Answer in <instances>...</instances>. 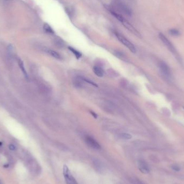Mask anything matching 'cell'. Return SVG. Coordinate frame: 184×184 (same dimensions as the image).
Returning <instances> with one entry per match:
<instances>
[{"mask_svg":"<svg viewBox=\"0 0 184 184\" xmlns=\"http://www.w3.org/2000/svg\"><path fill=\"white\" fill-rule=\"evenodd\" d=\"M105 7L108 10V12H110L112 16H114L117 20H119L121 23L123 25L124 27L127 29L130 32H132L134 35H135L140 38H141L142 37L140 32L137 31L136 29L132 25L124 18L121 14L118 12L117 11H116L114 8L112 7V6L106 5Z\"/></svg>","mask_w":184,"mask_h":184,"instance_id":"obj_1","label":"cell"},{"mask_svg":"<svg viewBox=\"0 0 184 184\" xmlns=\"http://www.w3.org/2000/svg\"><path fill=\"white\" fill-rule=\"evenodd\" d=\"M112 7L116 11L120 12L122 15L123 14L126 16H131L132 15V11L130 8L123 2L119 1H115L113 2Z\"/></svg>","mask_w":184,"mask_h":184,"instance_id":"obj_2","label":"cell"},{"mask_svg":"<svg viewBox=\"0 0 184 184\" xmlns=\"http://www.w3.org/2000/svg\"><path fill=\"white\" fill-rule=\"evenodd\" d=\"M115 35H116L117 38L120 42L122 44H123L124 46H125L132 53H136V48L135 47L134 45L132 44V42H130L128 39H127L124 36L122 35L121 33L119 32H115Z\"/></svg>","mask_w":184,"mask_h":184,"instance_id":"obj_3","label":"cell"},{"mask_svg":"<svg viewBox=\"0 0 184 184\" xmlns=\"http://www.w3.org/2000/svg\"><path fill=\"white\" fill-rule=\"evenodd\" d=\"M63 174L64 178L67 184H78L74 178L73 177L72 174L66 165H64L63 168Z\"/></svg>","mask_w":184,"mask_h":184,"instance_id":"obj_4","label":"cell"},{"mask_svg":"<svg viewBox=\"0 0 184 184\" xmlns=\"http://www.w3.org/2000/svg\"><path fill=\"white\" fill-rule=\"evenodd\" d=\"M27 167L29 171L33 175H35L39 172V166L35 160H29L27 162Z\"/></svg>","mask_w":184,"mask_h":184,"instance_id":"obj_5","label":"cell"},{"mask_svg":"<svg viewBox=\"0 0 184 184\" xmlns=\"http://www.w3.org/2000/svg\"><path fill=\"white\" fill-rule=\"evenodd\" d=\"M158 37L159 38L161 41L164 43V45L166 46V47L168 48V50L171 51V52L175 53L176 51V48L174 47V46L173 45V44L171 43V42L168 40V39L164 36V35L162 33H160L158 35Z\"/></svg>","mask_w":184,"mask_h":184,"instance_id":"obj_6","label":"cell"},{"mask_svg":"<svg viewBox=\"0 0 184 184\" xmlns=\"http://www.w3.org/2000/svg\"><path fill=\"white\" fill-rule=\"evenodd\" d=\"M85 142L88 145L89 147L91 148L95 149V150H100L101 146L100 144L97 143V142L93 138L90 136H86L85 137Z\"/></svg>","mask_w":184,"mask_h":184,"instance_id":"obj_7","label":"cell"},{"mask_svg":"<svg viewBox=\"0 0 184 184\" xmlns=\"http://www.w3.org/2000/svg\"><path fill=\"white\" fill-rule=\"evenodd\" d=\"M138 167L140 172L144 174H148L150 171L148 164L144 160H140L138 161Z\"/></svg>","mask_w":184,"mask_h":184,"instance_id":"obj_8","label":"cell"},{"mask_svg":"<svg viewBox=\"0 0 184 184\" xmlns=\"http://www.w3.org/2000/svg\"><path fill=\"white\" fill-rule=\"evenodd\" d=\"M159 67L161 71L164 74L165 76H171V71L168 65L164 63V61H162L159 64Z\"/></svg>","mask_w":184,"mask_h":184,"instance_id":"obj_9","label":"cell"},{"mask_svg":"<svg viewBox=\"0 0 184 184\" xmlns=\"http://www.w3.org/2000/svg\"><path fill=\"white\" fill-rule=\"evenodd\" d=\"M93 71L94 74L99 77H102L104 75V72L102 68L97 66H95L93 68Z\"/></svg>","mask_w":184,"mask_h":184,"instance_id":"obj_10","label":"cell"},{"mask_svg":"<svg viewBox=\"0 0 184 184\" xmlns=\"http://www.w3.org/2000/svg\"><path fill=\"white\" fill-rule=\"evenodd\" d=\"M18 64L19 67H20V68L21 71L23 72L24 76L28 79V75L27 72L26 71L25 68L24 67V63H23V61L21 60L20 59H18Z\"/></svg>","mask_w":184,"mask_h":184,"instance_id":"obj_11","label":"cell"},{"mask_svg":"<svg viewBox=\"0 0 184 184\" xmlns=\"http://www.w3.org/2000/svg\"><path fill=\"white\" fill-rule=\"evenodd\" d=\"M46 51L48 53L49 55H50L51 56L56 58L57 59H61V57L60 56V55L57 52L55 51H53L52 50H50V49H48L46 50Z\"/></svg>","mask_w":184,"mask_h":184,"instance_id":"obj_12","label":"cell"},{"mask_svg":"<svg viewBox=\"0 0 184 184\" xmlns=\"http://www.w3.org/2000/svg\"><path fill=\"white\" fill-rule=\"evenodd\" d=\"M43 29H44V31L46 33H48L50 34H53L54 33V31L52 29V28L47 23H45L44 24L43 26Z\"/></svg>","mask_w":184,"mask_h":184,"instance_id":"obj_13","label":"cell"},{"mask_svg":"<svg viewBox=\"0 0 184 184\" xmlns=\"http://www.w3.org/2000/svg\"><path fill=\"white\" fill-rule=\"evenodd\" d=\"M68 48H69V50L75 55V56L76 57V58L77 59H79L80 58H81L82 55H81V53L80 52L76 50L75 48H73L70 47V46L68 47Z\"/></svg>","mask_w":184,"mask_h":184,"instance_id":"obj_14","label":"cell"},{"mask_svg":"<svg viewBox=\"0 0 184 184\" xmlns=\"http://www.w3.org/2000/svg\"><path fill=\"white\" fill-rule=\"evenodd\" d=\"M169 33L173 36H178L180 35V32L179 30L175 29H170L168 31Z\"/></svg>","mask_w":184,"mask_h":184,"instance_id":"obj_15","label":"cell"},{"mask_svg":"<svg viewBox=\"0 0 184 184\" xmlns=\"http://www.w3.org/2000/svg\"><path fill=\"white\" fill-rule=\"evenodd\" d=\"M80 79H81L82 81H85L86 82H87V83H88V84H89L92 85L94 86H95V87H98L97 85L95 84L94 82L92 81H91V80H89V79H88L85 78H83V77H81V78H80Z\"/></svg>","mask_w":184,"mask_h":184,"instance_id":"obj_16","label":"cell"},{"mask_svg":"<svg viewBox=\"0 0 184 184\" xmlns=\"http://www.w3.org/2000/svg\"><path fill=\"white\" fill-rule=\"evenodd\" d=\"M121 137L124 140H130L132 138V136L128 133H123L121 134Z\"/></svg>","mask_w":184,"mask_h":184,"instance_id":"obj_17","label":"cell"},{"mask_svg":"<svg viewBox=\"0 0 184 184\" xmlns=\"http://www.w3.org/2000/svg\"><path fill=\"white\" fill-rule=\"evenodd\" d=\"M172 168L173 170H174L176 171H179L180 170V167L178 165H176V164L173 165L172 166Z\"/></svg>","mask_w":184,"mask_h":184,"instance_id":"obj_18","label":"cell"},{"mask_svg":"<svg viewBox=\"0 0 184 184\" xmlns=\"http://www.w3.org/2000/svg\"><path fill=\"white\" fill-rule=\"evenodd\" d=\"M9 149L10 150L14 151V150H15L16 149V147H15V146L14 144H10V145H9Z\"/></svg>","mask_w":184,"mask_h":184,"instance_id":"obj_19","label":"cell"},{"mask_svg":"<svg viewBox=\"0 0 184 184\" xmlns=\"http://www.w3.org/2000/svg\"><path fill=\"white\" fill-rule=\"evenodd\" d=\"M91 112V114H92V115H93V116H94V117H95V119H96V118H97V115H96L95 113H94V112Z\"/></svg>","mask_w":184,"mask_h":184,"instance_id":"obj_20","label":"cell"},{"mask_svg":"<svg viewBox=\"0 0 184 184\" xmlns=\"http://www.w3.org/2000/svg\"><path fill=\"white\" fill-rule=\"evenodd\" d=\"M136 180V183H135V184H143L142 182H140V181H139V180Z\"/></svg>","mask_w":184,"mask_h":184,"instance_id":"obj_21","label":"cell"},{"mask_svg":"<svg viewBox=\"0 0 184 184\" xmlns=\"http://www.w3.org/2000/svg\"><path fill=\"white\" fill-rule=\"evenodd\" d=\"M0 184H3V182H2V181L0 179Z\"/></svg>","mask_w":184,"mask_h":184,"instance_id":"obj_22","label":"cell"},{"mask_svg":"<svg viewBox=\"0 0 184 184\" xmlns=\"http://www.w3.org/2000/svg\"><path fill=\"white\" fill-rule=\"evenodd\" d=\"M2 145V143L1 142H0V145Z\"/></svg>","mask_w":184,"mask_h":184,"instance_id":"obj_23","label":"cell"}]
</instances>
